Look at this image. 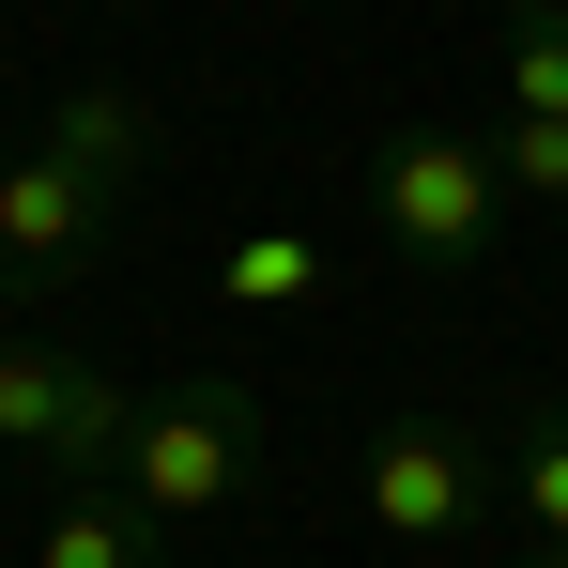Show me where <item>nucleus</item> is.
Instances as JSON below:
<instances>
[{"label":"nucleus","mask_w":568,"mask_h":568,"mask_svg":"<svg viewBox=\"0 0 568 568\" xmlns=\"http://www.w3.org/2000/svg\"><path fill=\"white\" fill-rule=\"evenodd\" d=\"M31 568H170V523H139L108 476H62V507H47Z\"/></svg>","instance_id":"423d86ee"},{"label":"nucleus","mask_w":568,"mask_h":568,"mask_svg":"<svg viewBox=\"0 0 568 568\" xmlns=\"http://www.w3.org/2000/svg\"><path fill=\"white\" fill-rule=\"evenodd\" d=\"M507 507H523V554H568V399L523 415V446H507Z\"/></svg>","instance_id":"0eeeda50"},{"label":"nucleus","mask_w":568,"mask_h":568,"mask_svg":"<svg viewBox=\"0 0 568 568\" xmlns=\"http://www.w3.org/2000/svg\"><path fill=\"white\" fill-rule=\"evenodd\" d=\"M215 292H231V307H307V292H323V246H307V231H231V246H215Z\"/></svg>","instance_id":"6e6552de"},{"label":"nucleus","mask_w":568,"mask_h":568,"mask_svg":"<svg viewBox=\"0 0 568 568\" xmlns=\"http://www.w3.org/2000/svg\"><path fill=\"white\" fill-rule=\"evenodd\" d=\"M491 185L507 200H568V123H491Z\"/></svg>","instance_id":"9d476101"},{"label":"nucleus","mask_w":568,"mask_h":568,"mask_svg":"<svg viewBox=\"0 0 568 568\" xmlns=\"http://www.w3.org/2000/svg\"><path fill=\"white\" fill-rule=\"evenodd\" d=\"M491 491H507V462H491L476 430H446V415H384L369 446H354V507H369V538H415V554L476 538Z\"/></svg>","instance_id":"20e7f679"},{"label":"nucleus","mask_w":568,"mask_h":568,"mask_svg":"<svg viewBox=\"0 0 568 568\" xmlns=\"http://www.w3.org/2000/svg\"><path fill=\"white\" fill-rule=\"evenodd\" d=\"M491 215H507V185H491V139L399 123V139L369 154V231L415 262V277H462V262H491Z\"/></svg>","instance_id":"7ed1b4c3"},{"label":"nucleus","mask_w":568,"mask_h":568,"mask_svg":"<svg viewBox=\"0 0 568 568\" xmlns=\"http://www.w3.org/2000/svg\"><path fill=\"white\" fill-rule=\"evenodd\" d=\"M123 384L93 369V354H62V338H0V462L31 476H108L123 462Z\"/></svg>","instance_id":"39448f33"},{"label":"nucleus","mask_w":568,"mask_h":568,"mask_svg":"<svg viewBox=\"0 0 568 568\" xmlns=\"http://www.w3.org/2000/svg\"><path fill=\"white\" fill-rule=\"evenodd\" d=\"M523 568H568V554H523Z\"/></svg>","instance_id":"9b49d317"},{"label":"nucleus","mask_w":568,"mask_h":568,"mask_svg":"<svg viewBox=\"0 0 568 568\" xmlns=\"http://www.w3.org/2000/svg\"><path fill=\"white\" fill-rule=\"evenodd\" d=\"M139 170H154V108L108 93V78H78V93L47 108V139H31V154H0V277L47 292L62 262H93Z\"/></svg>","instance_id":"f257e3e1"},{"label":"nucleus","mask_w":568,"mask_h":568,"mask_svg":"<svg viewBox=\"0 0 568 568\" xmlns=\"http://www.w3.org/2000/svg\"><path fill=\"white\" fill-rule=\"evenodd\" d=\"M108 491L139 507V523H231L246 491H262V384H231V369H185V384H154L139 415H123V462H108Z\"/></svg>","instance_id":"f03ea898"},{"label":"nucleus","mask_w":568,"mask_h":568,"mask_svg":"<svg viewBox=\"0 0 568 568\" xmlns=\"http://www.w3.org/2000/svg\"><path fill=\"white\" fill-rule=\"evenodd\" d=\"M507 123H568V0L507 16Z\"/></svg>","instance_id":"1a4fd4ad"}]
</instances>
